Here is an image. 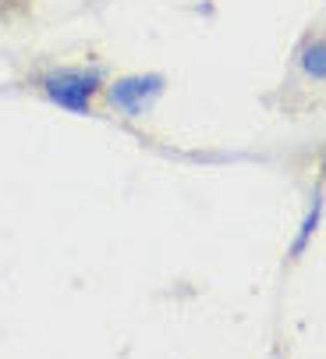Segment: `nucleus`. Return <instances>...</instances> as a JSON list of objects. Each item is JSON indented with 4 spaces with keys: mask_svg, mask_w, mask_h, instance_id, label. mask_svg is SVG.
<instances>
[{
    "mask_svg": "<svg viewBox=\"0 0 326 359\" xmlns=\"http://www.w3.org/2000/svg\"><path fill=\"white\" fill-rule=\"evenodd\" d=\"M43 96L53 107L71 111V114H89L92 100L103 93V72L85 68V65H68V68H50L39 79Z\"/></svg>",
    "mask_w": 326,
    "mask_h": 359,
    "instance_id": "f257e3e1",
    "label": "nucleus"
},
{
    "mask_svg": "<svg viewBox=\"0 0 326 359\" xmlns=\"http://www.w3.org/2000/svg\"><path fill=\"white\" fill-rule=\"evenodd\" d=\"M167 86V79L156 75V72H139V75H125V79H114L106 89V100H111V107L121 111L125 118H142Z\"/></svg>",
    "mask_w": 326,
    "mask_h": 359,
    "instance_id": "f03ea898",
    "label": "nucleus"
},
{
    "mask_svg": "<svg viewBox=\"0 0 326 359\" xmlns=\"http://www.w3.org/2000/svg\"><path fill=\"white\" fill-rule=\"evenodd\" d=\"M302 65H305L309 79L323 82V39H312V43L305 46V57H302Z\"/></svg>",
    "mask_w": 326,
    "mask_h": 359,
    "instance_id": "7ed1b4c3",
    "label": "nucleus"
},
{
    "mask_svg": "<svg viewBox=\"0 0 326 359\" xmlns=\"http://www.w3.org/2000/svg\"><path fill=\"white\" fill-rule=\"evenodd\" d=\"M319 217H323V203L316 199V207L309 210V217H305V224H302V235H298V242H295V252H302V249L309 245V238L319 231Z\"/></svg>",
    "mask_w": 326,
    "mask_h": 359,
    "instance_id": "20e7f679",
    "label": "nucleus"
},
{
    "mask_svg": "<svg viewBox=\"0 0 326 359\" xmlns=\"http://www.w3.org/2000/svg\"><path fill=\"white\" fill-rule=\"evenodd\" d=\"M22 4V0H0V15H8L11 8H18Z\"/></svg>",
    "mask_w": 326,
    "mask_h": 359,
    "instance_id": "39448f33",
    "label": "nucleus"
}]
</instances>
